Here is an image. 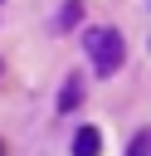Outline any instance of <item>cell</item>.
<instances>
[{
	"label": "cell",
	"instance_id": "1",
	"mask_svg": "<svg viewBox=\"0 0 151 156\" xmlns=\"http://www.w3.org/2000/svg\"><path fill=\"white\" fill-rule=\"evenodd\" d=\"M83 49H88V58H93V68H97L102 78H112V73L127 63V39H122L112 24H93V29H83Z\"/></svg>",
	"mask_w": 151,
	"mask_h": 156
},
{
	"label": "cell",
	"instance_id": "2",
	"mask_svg": "<svg viewBox=\"0 0 151 156\" xmlns=\"http://www.w3.org/2000/svg\"><path fill=\"white\" fill-rule=\"evenodd\" d=\"M102 151V132L97 127H78L73 132V156H97Z\"/></svg>",
	"mask_w": 151,
	"mask_h": 156
},
{
	"label": "cell",
	"instance_id": "3",
	"mask_svg": "<svg viewBox=\"0 0 151 156\" xmlns=\"http://www.w3.org/2000/svg\"><path fill=\"white\" fill-rule=\"evenodd\" d=\"M78 98H83V78H68V83L58 88V112H73Z\"/></svg>",
	"mask_w": 151,
	"mask_h": 156
},
{
	"label": "cell",
	"instance_id": "4",
	"mask_svg": "<svg viewBox=\"0 0 151 156\" xmlns=\"http://www.w3.org/2000/svg\"><path fill=\"white\" fill-rule=\"evenodd\" d=\"M78 20H83V5H78V0H68V5L58 10V29H73Z\"/></svg>",
	"mask_w": 151,
	"mask_h": 156
},
{
	"label": "cell",
	"instance_id": "5",
	"mask_svg": "<svg viewBox=\"0 0 151 156\" xmlns=\"http://www.w3.org/2000/svg\"><path fill=\"white\" fill-rule=\"evenodd\" d=\"M146 151H151V136H146V132H136V136H132V146H127V156H146Z\"/></svg>",
	"mask_w": 151,
	"mask_h": 156
}]
</instances>
